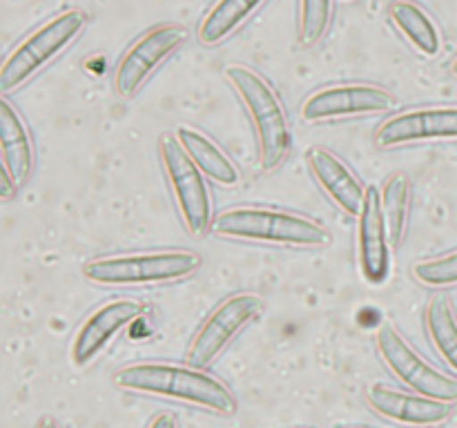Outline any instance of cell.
Listing matches in <instances>:
<instances>
[{
	"instance_id": "obj_1",
	"label": "cell",
	"mask_w": 457,
	"mask_h": 428,
	"mask_svg": "<svg viewBox=\"0 0 457 428\" xmlns=\"http://www.w3.org/2000/svg\"><path fill=\"white\" fill-rule=\"evenodd\" d=\"M114 383L123 391L183 401L223 417L237 413V397L230 386L217 374L192 364L181 366L168 361L129 364L116 370Z\"/></svg>"
},
{
	"instance_id": "obj_2",
	"label": "cell",
	"mask_w": 457,
	"mask_h": 428,
	"mask_svg": "<svg viewBox=\"0 0 457 428\" xmlns=\"http://www.w3.org/2000/svg\"><path fill=\"white\" fill-rule=\"evenodd\" d=\"M212 232L221 239L257 241L290 248H324L330 243L328 227L306 214L277 208L241 205L214 217Z\"/></svg>"
},
{
	"instance_id": "obj_3",
	"label": "cell",
	"mask_w": 457,
	"mask_h": 428,
	"mask_svg": "<svg viewBox=\"0 0 457 428\" xmlns=\"http://www.w3.org/2000/svg\"><path fill=\"white\" fill-rule=\"evenodd\" d=\"M226 78L235 87L254 125L259 145V160L266 172L279 168L293 147V129L279 94L259 71L245 65H230Z\"/></svg>"
},
{
	"instance_id": "obj_4",
	"label": "cell",
	"mask_w": 457,
	"mask_h": 428,
	"mask_svg": "<svg viewBox=\"0 0 457 428\" xmlns=\"http://www.w3.org/2000/svg\"><path fill=\"white\" fill-rule=\"evenodd\" d=\"M204 259L192 250H154L96 257L83 266L85 279L112 288L161 285L190 279L201 270Z\"/></svg>"
},
{
	"instance_id": "obj_5",
	"label": "cell",
	"mask_w": 457,
	"mask_h": 428,
	"mask_svg": "<svg viewBox=\"0 0 457 428\" xmlns=\"http://www.w3.org/2000/svg\"><path fill=\"white\" fill-rule=\"evenodd\" d=\"M87 21L89 18L83 9H67L27 36L0 67V92L9 94L29 83L40 70H45L83 34Z\"/></svg>"
},
{
	"instance_id": "obj_6",
	"label": "cell",
	"mask_w": 457,
	"mask_h": 428,
	"mask_svg": "<svg viewBox=\"0 0 457 428\" xmlns=\"http://www.w3.org/2000/svg\"><path fill=\"white\" fill-rule=\"evenodd\" d=\"M159 154L183 226L192 236H204L205 232L212 230L214 223L212 199H210L204 172L196 168L195 160L183 150L177 134L161 136Z\"/></svg>"
},
{
	"instance_id": "obj_7",
	"label": "cell",
	"mask_w": 457,
	"mask_h": 428,
	"mask_svg": "<svg viewBox=\"0 0 457 428\" xmlns=\"http://www.w3.org/2000/svg\"><path fill=\"white\" fill-rule=\"evenodd\" d=\"M375 343H378V352L384 364H386V368L404 386H409L413 392H420V395L455 404L457 379L449 377V374L437 370L433 364H428L424 357H420V352L402 337V333L395 325L384 324L378 330Z\"/></svg>"
},
{
	"instance_id": "obj_8",
	"label": "cell",
	"mask_w": 457,
	"mask_h": 428,
	"mask_svg": "<svg viewBox=\"0 0 457 428\" xmlns=\"http://www.w3.org/2000/svg\"><path fill=\"white\" fill-rule=\"evenodd\" d=\"M263 310V299L254 292H237L223 299L201 324L187 348V364L208 368L228 343Z\"/></svg>"
},
{
	"instance_id": "obj_9",
	"label": "cell",
	"mask_w": 457,
	"mask_h": 428,
	"mask_svg": "<svg viewBox=\"0 0 457 428\" xmlns=\"http://www.w3.org/2000/svg\"><path fill=\"white\" fill-rule=\"evenodd\" d=\"M187 29L183 25H159L134 40L128 52L119 61L114 71V89L119 96L132 98L138 89L145 85L156 71V67L163 65L179 47L187 40Z\"/></svg>"
},
{
	"instance_id": "obj_10",
	"label": "cell",
	"mask_w": 457,
	"mask_h": 428,
	"mask_svg": "<svg viewBox=\"0 0 457 428\" xmlns=\"http://www.w3.org/2000/svg\"><path fill=\"white\" fill-rule=\"evenodd\" d=\"M395 96L388 89L370 83H342L328 85L312 92L302 103V119L306 123H326V120L369 116L395 107Z\"/></svg>"
},
{
	"instance_id": "obj_11",
	"label": "cell",
	"mask_w": 457,
	"mask_h": 428,
	"mask_svg": "<svg viewBox=\"0 0 457 428\" xmlns=\"http://www.w3.org/2000/svg\"><path fill=\"white\" fill-rule=\"evenodd\" d=\"M427 141H457V105L397 111L382 120L375 132V145L379 150H395Z\"/></svg>"
},
{
	"instance_id": "obj_12",
	"label": "cell",
	"mask_w": 457,
	"mask_h": 428,
	"mask_svg": "<svg viewBox=\"0 0 457 428\" xmlns=\"http://www.w3.org/2000/svg\"><path fill=\"white\" fill-rule=\"evenodd\" d=\"M357 259L369 285H382L391 275V239L382 210V192L375 185L366 187L357 217Z\"/></svg>"
},
{
	"instance_id": "obj_13",
	"label": "cell",
	"mask_w": 457,
	"mask_h": 428,
	"mask_svg": "<svg viewBox=\"0 0 457 428\" xmlns=\"http://www.w3.org/2000/svg\"><path fill=\"white\" fill-rule=\"evenodd\" d=\"M141 315H145V306L137 299H112L98 306L76 333L71 343V361L80 368L92 364L98 352Z\"/></svg>"
},
{
	"instance_id": "obj_14",
	"label": "cell",
	"mask_w": 457,
	"mask_h": 428,
	"mask_svg": "<svg viewBox=\"0 0 457 428\" xmlns=\"http://www.w3.org/2000/svg\"><path fill=\"white\" fill-rule=\"evenodd\" d=\"M370 408L384 419L406 426H437L451 417L449 401L433 399L420 392H404L388 383H373L366 391Z\"/></svg>"
},
{
	"instance_id": "obj_15",
	"label": "cell",
	"mask_w": 457,
	"mask_h": 428,
	"mask_svg": "<svg viewBox=\"0 0 457 428\" xmlns=\"http://www.w3.org/2000/svg\"><path fill=\"white\" fill-rule=\"evenodd\" d=\"M306 160L312 177L320 183L321 190L328 194V199L339 210H344L348 217H360L366 196V187L361 185L360 177L328 147H311L306 152Z\"/></svg>"
},
{
	"instance_id": "obj_16",
	"label": "cell",
	"mask_w": 457,
	"mask_h": 428,
	"mask_svg": "<svg viewBox=\"0 0 457 428\" xmlns=\"http://www.w3.org/2000/svg\"><path fill=\"white\" fill-rule=\"evenodd\" d=\"M0 159L3 172H7L18 187L27 183L34 172L36 152L31 134L25 119L4 96L0 98Z\"/></svg>"
},
{
	"instance_id": "obj_17",
	"label": "cell",
	"mask_w": 457,
	"mask_h": 428,
	"mask_svg": "<svg viewBox=\"0 0 457 428\" xmlns=\"http://www.w3.org/2000/svg\"><path fill=\"white\" fill-rule=\"evenodd\" d=\"M177 138L183 145V150L187 152V156L195 160L196 168L204 172V177L226 187L239 183V169H237V165L228 159L226 152L212 138H208L199 129L187 128V125L177 129Z\"/></svg>"
},
{
	"instance_id": "obj_18",
	"label": "cell",
	"mask_w": 457,
	"mask_h": 428,
	"mask_svg": "<svg viewBox=\"0 0 457 428\" xmlns=\"http://www.w3.org/2000/svg\"><path fill=\"white\" fill-rule=\"evenodd\" d=\"M393 25L400 29V34L418 49L424 56H437L442 49V36L436 21L424 7H420L413 0H395L388 9Z\"/></svg>"
},
{
	"instance_id": "obj_19",
	"label": "cell",
	"mask_w": 457,
	"mask_h": 428,
	"mask_svg": "<svg viewBox=\"0 0 457 428\" xmlns=\"http://www.w3.org/2000/svg\"><path fill=\"white\" fill-rule=\"evenodd\" d=\"M266 0H217L201 21L196 38L208 47L223 43L235 34Z\"/></svg>"
},
{
	"instance_id": "obj_20",
	"label": "cell",
	"mask_w": 457,
	"mask_h": 428,
	"mask_svg": "<svg viewBox=\"0 0 457 428\" xmlns=\"http://www.w3.org/2000/svg\"><path fill=\"white\" fill-rule=\"evenodd\" d=\"M424 324L436 352L457 374V315L446 294H436L428 301Z\"/></svg>"
},
{
	"instance_id": "obj_21",
	"label": "cell",
	"mask_w": 457,
	"mask_h": 428,
	"mask_svg": "<svg viewBox=\"0 0 457 428\" xmlns=\"http://www.w3.org/2000/svg\"><path fill=\"white\" fill-rule=\"evenodd\" d=\"M382 210L386 218L388 239H391L393 250L400 248L406 236L411 217V201H413V183L406 172H393L384 181L382 190Z\"/></svg>"
},
{
	"instance_id": "obj_22",
	"label": "cell",
	"mask_w": 457,
	"mask_h": 428,
	"mask_svg": "<svg viewBox=\"0 0 457 428\" xmlns=\"http://www.w3.org/2000/svg\"><path fill=\"white\" fill-rule=\"evenodd\" d=\"M333 18V0H299V43L312 47L326 36Z\"/></svg>"
},
{
	"instance_id": "obj_23",
	"label": "cell",
	"mask_w": 457,
	"mask_h": 428,
	"mask_svg": "<svg viewBox=\"0 0 457 428\" xmlns=\"http://www.w3.org/2000/svg\"><path fill=\"white\" fill-rule=\"evenodd\" d=\"M411 275L418 284L427 288H451L457 285V250L455 252L437 254V257L422 259L411 268Z\"/></svg>"
},
{
	"instance_id": "obj_24",
	"label": "cell",
	"mask_w": 457,
	"mask_h": 428,
	"mask_svg": "<svg viewBox=\"0 0 457 428\" xmlns=\"http://www.w3.org/2000/svg\"><path fill=\"white\" fill-rule=\"evenodd\" d=\"M147 428H179V419L174 413H159L150 419Z\"/></svg>"
},
{
	"instance_id": "obj_25",
	"label": "cell",
	"mask_w": 457,
	"mask_h": 428,
	"mask_svg": "<svg viewBox=\"0 0 457 428\" xmlns=\"http://www.w3.org/2000/svg\"><path fill=\"white\" fill-rule=\"evenodd\" d=\"M16 192H18L16 183L12 181V177H9L7 172H3V177H0V196L9 201L13 194H16Z\"/></svg>"
},
{
	"instance_id": "obj_26",
	"label": "cell",
	"mask_w": 457,
	"mask_h": 428,
	"mask_svg": "<svg viewBox=\"0 0 457 428\" xmlns=\"http://www.w3.org/2000/svg\"><path fill=\"white\" fill-rule=\"evenodd\" d=\"M36 428H61V424H58L54 417H49V415H45V417L38 419Z\"/></svg>"
},
{
	"instance_id": "obj_27",
	"label": "cell",
	"mask_w": 457,
	"mask_h": 428,
	"mask_svg": "<svg viewBox=\"0 0 457 428\" xmlns=\"http://www.w3.org/2000/svg\"><path fill=\"white\" fill-rule=\"evenodd\" d=\"M453 71H455V74H457V61L453 62Z\"/></svg>"
}]
</instances>
